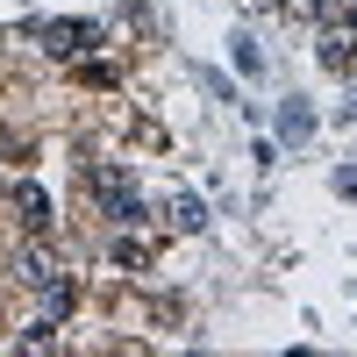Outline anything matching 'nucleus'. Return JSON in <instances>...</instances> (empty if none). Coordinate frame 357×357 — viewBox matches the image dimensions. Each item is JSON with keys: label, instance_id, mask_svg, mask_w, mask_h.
Here are the masks:
<instances>
[{"label": "nucleus", "instance_id": "f257e3e1", "mask_svg": "<svg viewBox=\"0 0 357 357\" xmlns=\"http://www.w3.org/2000/svg\"><path fill=\"white\" fill-rule=\"evenodd\" d=\"M86 193H93V207L107 222H143V200H136L122 165H93V172H86Z\"/></svg>", "mask_w": 357, "mask_h": 357}, {"label": "nucleus", "instance_id": "f03ea898", "mask_svg": "<svg viewBox=\"0 0 357 357\" xmlns=\"http://www.w3.org/2000/svg\"><path fill=\"white\" fill-rule=\"evenodd\" d=\"M36 36H43V50H50V57H86V50L100 43V29H86V22H43Z\"/></svg>", "mask_w": 357, "mask_h": 357}, {"label": "nucleus", "instance_id": "7ed1b4c3", "mask_svg": "<svg viewBox=\"0 0 357 357\" xmlns=\"http://www.w3.org/2000/svg\"><path fill=\"white\" fill-rule=\"evenodd\" d=\"M321 65H329V72H350V65H357V29L321 22Z\"/></svg>", "mask_w": 357, "mask_h": 357}, {"label": "nucleus", "instance_id": "20e7f679", "mask_svg": "<svg viewBox=\"0 0 357 357\" xmlns=\"http://www.w3.org/2000/svg\"><path fill=\"white\" fill-rule=\"evenodd\" d=\"M15 215H22L29 229H50V200H43V186H15Z\"/></svg>", "mask_w": 357, "mask_h": 357}, {"label": "nucleus", "instance_id": "39448f33", "mask_svg": "<svg viewBox=\"0 0 357 357\" xmlns=\"http://www.w3.org/2000/svg\"><path fill=\"white\" fill-rule=\"evenodd\" d=\"M15 272H22L29 286H50V279H57V264H50L43 250H22V257H15Z\"/></svg>", "mask_w": 357, "mask_h": 357}, {"label": "nucleus", "instance_id": "423d86ee", "mask_svg": "<svg viewBox=\"0 0 357 357\" xmlns=\"http://www.w3.org/2000/svg\"><path fill=\"white\" fill-rule=\"evenodd\" d=\"M172 222L186 229V236H193V229H207V200H193V193H178V200H172Z\"/></svg>", "mask_w": 357, "mask_h": 357}, {"label": "nucleus", "instance_id": "0eeeda50", "mask_svg": "<svg viewBox=\"0 0 357 357\" xmlns=\"http://www.w3.org/2000/svg\"><path fill=\"white\" fill-rule=\"evenodd\" d=\"M279 129H286V143H301V136L314 129V114H307L301 100H286V114H279Z\"/></svg>", "mask_w": 357, "mask_h": 357}, {"label": "nucleus", "instance_id": "6e6552de", "mask_svg": "<svg viewBox=\"0 0 357 357\" xmlns=\"http://www.w3.org/2000/svg\"><path fill=\"white\" fill-rule=\"evenodd\" d=\"M236 72H264V57H257L250 36H236Z\"/></svg>", "mask_w": 357, "mask_h": 357}, {"label": "nucleus", "instance_id": "1a4fd4ad", "mask_svg": "<svg viewBox=\"0 0 357 357\" xmlns=\"http://www.w3.org/2000/svg\"><path fill=\"white\" fill-rule=\"evenodd\" d=\"M329 22H343V29H357V0H329Z\"/></svg>", "mask_w": 357, "mask_h": 357}, {"label": "nucleus", "instance_id": "9d476101", "mask_svg": "<svg viewBox=\"0 0 357 357\" xmlns=\"http://www.w3.org/2000/svg\"><path fill=\"white\" fill-rule=\"evenodd\" d=\"M336 186H343V193H357V165H343V172H336Z\"/></svg>", "mask_w": 357, "mask_h": 357}]
</instances>
